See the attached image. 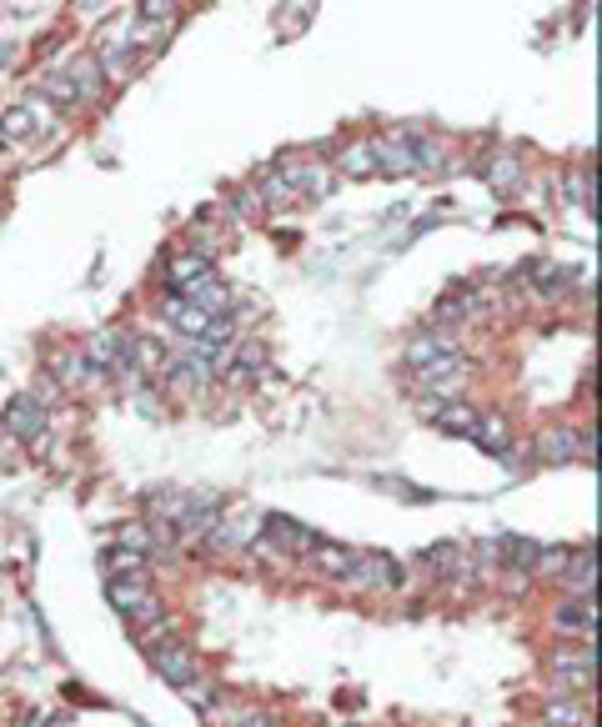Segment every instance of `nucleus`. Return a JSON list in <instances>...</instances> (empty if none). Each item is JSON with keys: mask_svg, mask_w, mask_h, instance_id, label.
I'll use <instances>...</instances> for the list:
<instances>
[{"mask_svg": "<svg viewBox=\"0 0 602 727\" xmlns=\"http://www.w3.org/2000/svg\"><path fill=\"white\" fill-rule=\"evenodd\" d=\"M6 427H11L21 442H36V437L46 432V412H41V402H36V397H16L11 412H6Z\"/></svg>", "mask_w": 602, "mask_h": 727, "instance_id": "obj_5", "label": "nucleus"}, {"mask_svg": "<svg viewBox=\"0 0 602 727\" xmlns=\"http://www.w3.org/2000/svg\"><path fill=\"white\" fill-rule=\"evenodd\" d=\"M307 557H312V567H322L327 577H352V562H357V552H352V547H337V542H317Z\"/></svg>", "mask_w": 602, "mask_h": 727, "instance_id": "obj_8", "label": "nucleus"}, {"mask_svg": "<svg viewBox=\"0 0 602 727\" xmlns=\"http://www.w3.org/2000/svg\"><path fill=\"white\" fill-rule=\"evenodd\" d=\"M36 131V121H31V111L26 106H16V111H6V121H0V141L6 146H16V141H26Z\"/></svg>", "mask_w": 602, "mask_h": 727, "instance_id": "obj_20", "label": "nucleus"}, {"mask_svg": "<svg viewBox=\"0 0 602 727\" xmlns=\"http://www.w3.org/2000/svg\"><path fill=\"white\" fill-rule=\"evenodd\" d=\"M552 672L567 682V687H592V652H567L552 662Z\"/></svg>", "mask_w": 602, "mask_h": 727, "instance_id": "obj_13", "label": "nucleus"}, {"mask_svg": "<svg viewBox=\"0 0 602 727\" xmlns=\"http://www.w3.org/2000/svg\"><path fill=\"white\" fill-rule=\"evenodd\" d=\"M542 717H547L552 727H577V722H582V707H567V702H552V707H547Z\"/></svg>", "mask_w": 602, "mask_h": 727, "instance_id": "obj_23", "label": "nucleus"}, {"mask_svg": "<svg viewBox=\"0 0 602 727\" xmlns=\"http://www.w3.org/2000/svg\"><path fill=\"white\" fill-rule=\"evenodd\" d=\"M567 196H572L582 211H592V176H587V171H567Z\"/></svg>", "mask_w": 602, "mask_h": 727, "instance_id": "obj_22", "label": "nucleus"}, {"mask_svg": "<svg viewBox=\"0 0 602 727\" xmlns=\"http://www.w3.org/2000/svg\"><path fill=\"white\" fill-rule=\"evenodd\" d=\"M557 627H562V632H592V602L582 597V602L557 607Z\"/></svg>", "mask_w": 602, "mask_h": 727, "instance_id": "obj_19", "label": "nucleus"}, {"mask_svg": "<svg viewBox=\"0 0 602 727\" xmlns=\"http://www.w3.org/2000/svg\"><path fill=\"white\" fill-rule=\"evenodd\" d=\"M567 587H572V592H582V597L592 592V547H587L582 557H572V562H567Z\"/></svg>", "mask_w": 602, "mask_h": 727, "instance_id": "obj_21", "label": "nucleus"}, {"mask_svg": "<svg viewBox=\"0 0 602 727\" xmlns=\"http://www.w3.org/2000/svg\"><path fill=\"white\" fill-rule=\"evenodd\" d=\"M46 96H51V101H61V106H71V101H76V91H71V81H66V76H51V81H46Z\"/></svg>", "mask_w": 602, "mask_h": 727, "instance_id": "obj_25", "label": "nucleus"}, {"mask_svg": "<svg viewBox=\"0 0 602 727\" xmlns=\"http://www.w3.org/2000/svg\"><path fill=\"white\" fill-rule=\"evenodd\" d=\"M487 181H492L497 191H517V186H522V166H517L512 156H497V161H487Z\"/></svg>", "mask_w": 602, "mask_h": 727, "instance_id": "obj_18", "label": "nucleus"}, {"mask_svg": "<svg viewBox=\"0 0 602 727\" xmlns=\"http://www.w3.org/2000/svg\"><path fill=\"white\" fill-rule=\"evenodd\" d=\"M66 81H71V91H76V96H96L106 76H101L96 56H86V61H76V66H71V76H66Z\"/></svg>", "mask_w": 602, "mask_h": 727, "instance_id": "obj_16", "label": "nucleus"}, {"mask_svg": "<svg viewBox=\"0 0 602 727\" xmlns=\"http://www.w3.org/2000/svg\"><path fill=\"white\" fill-rule=\"evenodd\" d=\"M442 432H457V437H472V427H477V412L472 407H462V402H447V407H437V412H427Z\"/></svg>", "mask_w": 602, "mask_h": 727, "instance_id": "obj_12", "label": "nucleus"}, {"mask_svg": "<svg viewBox=\"0 0 602 727\" xmlns=\"http://www.w3.org/2000/svg\"><path fill=\"white\" fill-rule=\"evenodd\" d=\"M337 171H347V176H372V171H377V161H372V141H352V146L337 156Z\"/></svg>", "mask_w": 602, "mask_h": 727, "instance_id": "obj_15", "label": "nucleus"}, {"mask_svg": "<svg viewBox=\"0 0 602 727\" xmlns=\"http://www.w3.org/2000/svg\"><path fill=\"white\" fill-rule=\"evenodd\" d=\"M206 271H211V261H206V256H196V251H186V256H171V266H166V276H171L181 291H186L191 281H201Z\"/></svg>", "mask_w": 602, "mask_h": 727, "instance_id": "obj_14", "label": "nucleus"}, {"mask_svg": "<svg viewBox=\"0 0 602 727\" xmlns=\"http://www.w3.org/2000/svg\"><path fill=\"white\" fill-rule=\"evenodd\" d=\"M171 632H176V622H171V617H156V622L141 632V642H146V647H156V642H161V637H171Z\"/></svg>", "mask_w": 602, "mask_h": 727, "instance_id": "obj_26", "label": "nucleus"}, {"mask_svg": "<svg viewBox=\"0 0 602 727\" xmlns=\"http://www.w3.org/2000/svg\"><path fill=\"white\" fill-rule=\"evenodd\" d=\"M151 667L166 682H176V687H191L196 682V662L186 657V647H151Z\"/></svg>", "mask_w": 602, "mask_h": 727, "instance_id": "obj_6", "label": "nucleus"}, {"mask_svg": "<svg viewBox=\"0 0 602 727\" xmlns=\"http://www.w3.org/2000/svg\"><path fill=\"white\" fill-rule=\"evenodd\" d=\"M106 597L121 607V612H131V617H141V622H151V617H161V607H156V597H151V587H146V577H111V587H106Z\"/></svg>", "mask_w": 602, "mask_h": 727, "instance_id": "obj_1", "label": "nucleus"}, {"mask_svg": "<svg viewBox=\"0 0 602 727\" xmlns=\"http://www.w3.org/2000/svg\"><path fill=\"white\" fill-rule=\"evenodd\" d=\"M46 727H76V722H66V717H51V722H46Z\"/></svg>", "mask_w": 602, "mask_h": 727, "instance_id": "obj_28", "label": "nucleus"}, {"mask_svg": "<svg viewBox=\"0 0 602 727\" xmlns=\"http://www.w3.org/2000/svg\"><path fill=\"white\" fill-rule=\"evenodd\" d=\"M266 537H271L276 547H286V552H312V547H317L312 527H301V522H291V517H266Z\"/></svg>", "mask_w": 602, "mask_h": 727, "instance_id": "obj_7", "label": "nucleus"}, {"mask_svg": "<svg viewBox=\"0 0 602 727\" xmlns=\"http://www.w3.org/2000/svg\"><path fill=\"white\" fill-rule=\"evenodd\" d=\"M352 582H362V587H402V567L392 557H382V552H367V557L352 562Z\"/></svg>", "mask_w": 602, "mask_h": 727, "instance_id": "obj_4", "label": "nucleus"}, {"mask_svg": "<svg viewBox=\"0 0 602 727\" xmlns=\"http://www.w3.org/2000/svg\"><path fill=\"white\" fill-rule=\"evenodd\" d=\"M181 301H186V306H196L201 316H221V311L231 306V291H226V281H216V276L206 271L201 281H191V286H186V296H181Z\"/></svg>", "mask_w": 602, "mask_h": 727, "instance_id": "obj_3", "label": "nucleus"}, {"mask_svg": "<svg viewBox=\"0 0 602 727\" xmlns=\"http://www.w3.org/2000/svg\"><path fill=\"white\" fill-rule=\"evenodd\" d=\"M176 11H181V6H171V0H146L136 16H141V21H176Z\"/></svg>", "mask_w": 602, "mask_h": 727, "instance_id": "obj_24", "label": "nucleus"}, {"mask_svg": "<svg viewBox=\"0 0 602 727\" xmlns=\"http://www.w3.org/2000/svg\"><path fill=\"white\" fill-rule=\"evenodd\" d=\"M121 542H126L131 552H136V547H141V552H151V532H146V527H121Z\"/></svg>", "mask_w": 602, "mask_h": 727, "instance_id": "obj_27", "label": "nucleus"}, {"mask_svg": "<svg viewBox=\"0 0 602 727\" xmlns=\"http://www.w3.org/2000/svg\"><path fill=\"white\" fill-rule=\"evenodd\" d=\"M582 447H592V437H572V432H547L542 442H537V452L542 457H552V462H562V457H572V452H582Z\"/></svg>", "mask_w": 602, "mask_h": 727, "instance_id": "obj_17", "label": "nucleus"}, {"mask_svg": "<svg viewBox=\"0 0 602 727\" xmlns=\"http://www.w3.org/2000/svg\"><path fill=\"white\" fill-rule=\"evenodd\" d=\"M442 356H457V341H452V336H417V341L407 346V361H412V367H432V361H442Z\"/></svg>", "mask_w": 602, "mask_h": 727, "instance_id": "obj_10", "label": "nucleus"}, {"mask_svg": "<svg viewBox=\"0 0 602 727\" xmlns=\"http://www.w3.org/2000/svg\"><path fill=\"white\" fill-rule=\"evenodd\" d=\"M472 442H482L487 452H507V422H502V412H477V427H472Z\"/></svg>", "mask_w": 602, "mask_h": 727, "instance_id": "obj_11", "label": "nucleus"}, {"mask_svg": "<svg viewBox=\"0 0 602 727\" xmlns=\"http://www.w3.org/2000/svg\"><path fill=\"white\" fill-rule=\"evenodd\" d=\"M161 316H166L171 326H181L191 341H201V336H206V326H211V316H201V311H196V306H186L181 296H171V301L161 306Z\"/></svg>", "mask_w": 602, "mask_h": 727, "instance_id": "obj_9", "label": "nucleus"}, {"mask_svg": "<svg viewBox=\"0 0 602 727\" xmlns=\"http://www.w3.org/2000/svg\"><path fill=\"white\" fill-rule=\"evenodd\" d=\"M467 361H457V356H442V361H432V367H422L417 372V382H422V392L427 397H457L462 387H467Z\"/></svg>", "mask_w": 602, "mask_h": 727, "instance_id": "obj_2", "label": "nucleus"}]
</instances>
